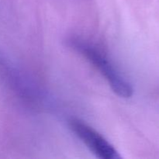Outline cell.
I'll list each match as a JSON object with an SVG mask.
<instances>
[{
  "mask_svg": "<svg viewBox=\"0 0 159 159\" xmlns=\"http://www.w3.org/2000/svg\"><path fill=\"white\" fill-rule=\"evenodd\" d=\"M71 46L99 70L115 94L125 99L133 96L134 89L131 85L120 74L102 51L93 45L80 40H71Z\"/></svg>",
  "mask_w": 159,
  "mask_h": 159,
  "instance_id": "6da1fadb",
  "label": "cell"
},
{
  "mask_svg": "<svg viewBox=\"0 0 159 159\" xmlns=\"http://www.w3.org/2000/svg\"><path fill=\"white\" fill-rule=\"evenodd\" d=\"M70 129L85 146L101 159H120L116 149L93 127L77 119L69 121Z\"/></svg>",
  "mask_w": 159,
  "mask_h": 159,
  "instance_id": "7a4b0ae2",
  "label": "cell"
}]
</instances>
